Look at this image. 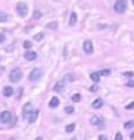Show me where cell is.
<instances>
[{
	"label": "cell",
	"mask_w": 134,
	"mask_h": 140,
	"mask_svg": "<svg viewBox=\"0 0 134 140\" xmlns=\"http://www.w3.org/2000/svg\"><path fill=\"white\" fill-rule=\"evenodd\" d=\"M90 123L92 124V125H100V124H101V120H100V118H99L98 116H93L92 118H91Z\"/></svg>",
	"instance_id": "cell-16"
},
{
	"label": "cell",
	"mask_w": 134,
	"mask_h": 140,
	"mask_svg": "<svg viewBox=\"0 0 134 140\" xmlns=\"http://www.w3.org/2000/svg\"><path fill=\"white\" fill-rule=\"evenodd\" d=\"M23 57H25L27 61H34L36 57H37V54H36L35 52H32V50H29V52H26L25 53Z\"/></svg>",
	"instance_id": "cell-8"
},
{
	"label": "cell",
	"mask_w": 134,
	"mask_h": 140,
	"mask_svg": "<svg viewBox=\"0 0 134 140\" xmlns=\"http://www.w3.org/2000/svg\"><path fill=\"white\" fill-rule=\"evenodd\" d=\"M114 140H123V135H121V133H119V132H118L117 134H115Z\"/></svg>",
	"instance_id": "cell-27"
},
{
	"label": "cell",
	"mask_w": 134,
	"mask_h": 140,
	"mask_svg": "<svg viewBox=\"0 0 134 140\" xmlns=\"http://www.w3.org/2000/svg\"><path fill=\"white\" fill-rule=\"evenodd\" d=\"M110 74H111V70H110V69H104V70H101V71L99 72V75H101V76H109Z\"/></svg>",
	"instance_id": "cell-21"
},
{
	"label": "cell",
	"mask_w": 134,
	"mask_h": 140,
	"mask_svg": "<svg viewBox=\"0 0 134 140\" xmlns=\"http://www.w3.org/2000/svg\"><path fill=\"white\" fill-rule=\"evenodd\" d=\"M30 112H32V105H30V103H27V104L23 105V109H22V114H23L25 119L27 118Z\"/></svg>",
	"instance_id": "cell-9"
},
{
	"label": "cell",
	"mask_w": 134,
	"mask_h": 140,
	"mask_svg": "<svg viewBox=\"0 0 134 140\" xmlns=\"http://www.w3.org/2000/svg\"><path fill=\"white\" fill-rule=\"evenodd\" d=\"M83 48H84V52L86 54H92L93 53V46H92V42L91 41H85L84 44H83Z\"/></svg>",
	"instance_id": "cell-6"
},
{
	"label": "cell",
	"mask_w": 134,
	"mask_h": 140,
	"mask_svg": "<svg viewBox=\"0 0 134 140\" xmlns=\"http://www.w3.org/2000/svg\"><path fill=\"white\" fill-rule=\"evenodd\" d=\"M90 91H92V92H97V91H98V86H97V85H92V86L90 88Z\"/></svg>",
	"instance_id": "cell-28"
},
{
	"label": "cell",
	"mask_w": 134,
	"mask_h": 140,
	"mask_svg": "<svg viewBox=\"0 0 134 140\" xmlns=\"http://www.w3.org/2000/svg\"><path fill=\"white\" fill-rule=\"evenodd\" d=\"M126 85H127V86H129V88H133V86H134V81H128Z\"/></svg>",
	"instance_id": "cell-30"
},
{
	"label": "cell",
	"mask_w": 134,
	"mask_h": 140,
	"mask_svg": "<svg viewBox=\"0 0 134 140\" xmlns=\"http://www.w3.org/2000/svg\"><path fill=\"white\" fill-rule=\"evenodd\" d=\"M71 100L75 103H78L81 100V95L79 93H75V95H72L71 96Z\"/></svg>",
	"instance_id": "cell-17"
},
{
	"label": "cell",
	"mask_w": 134,
	"mask_h": 140,
	"mask_svg": "<svg viewBox=\"0 0 134 140\" xmlns=\"http://www.w3.org/2000/svg\"><path fill=\"white\" fill-rule=\"evenodd\" d=\"M124 127H125L126 130H128V129H132V127H134V121H127V123H125Z\"/></svg>",
	"instance_id": "cell-20"
},
{
	"label": "cell",
	"mask_w": 134,
	"mask_h": 140,
	"mask_svg": "<svg viewBox=\"0 0 134 140\" xmlns=\"http://www.w3.org/2000/svg\"><path fill=\"white\" fill-rule=\"evenodd\" d=\"M43 37H44V33H37L36 35H34V40L35 41H41Z\"/></svg>",
	"instance_id": "cell-19"
},
{
	"label": "cell",
	"mask_w": 134,
	"mask_h": 140,
	"mask_svg": "<svg viewBox=\"0 0 134 140\" xmlns=\"http://www.w3.org/2000/svg\"><path fill=\"white\" fill-rule=\"evenodd\" d=\"M132 109H134V102H132L131 104H128L126 106V110H132Z\"/></svg>",
	"instance_id": "cell-29"
},
{
	"label": "cell",
	"mask_w": 134,
	"mask_h": 140,
	"mask_svg": "<svg viewBox=\"0 0 134 140\" xmlns=\"http://www.w3.org/2000/svg\"><path fill=\"white\" fill-rule=\"evenodd\" d=\"M64 86H65L64 81H58V82L54 85V91H56V92H63Z\"/></svg>",
	"instance_id": "cell-7"
},
{
	"label": "cell",
	"mask_w": 134,
	"mask_h": 140,
	"mask_svg": "<svg viewBox=\"0 0 134 140\" xmlns=\"http://www.w3.org/2000/svg\"><path fill=\"white\" fill-rule=\"evenodd\" d=\"M132 3H133V5H134V0H132Z\"/></svg>",
	"instance_id": "cell-36"
},
{
	"label": "cell",
	"mask_w": 134,
	"mask_h": 140,
	"mask_svg": "<svg viewBox=\"0 0 134 140\" xmlns=\"http://www.w3.org/2000/svg\"><path fill=\"white\" fill-rule=\"evenodd\" d=\"M21 78H22V71L19 68H14L13 70L9 72V80H11V82L17 83V82H19Z\"/></svg>",
	"instance_id": "cell-1"
},
{
	"label": "cell",
	"mask_w": 134,
	"mask_h": 140,
	"mask_svg": "<svg viewBox=\"0 0 134 140\" xmlns=\"http://www.w3.org/2000/svg\"><path fill=\"white\" fill-rule=\"evenodd\" d=\"M12 118V114L9 111H4L0 113V121L1 123H8Z\"/></svg>",
	"instance_id": "cell-5"
},
{
	"label": "cell",
	"mask_w": 134,
	"mask_h": 140,
	"mask_svg": "<svg viewBox=\"0 0 134 140\" xmlns=\"http://www.w3.org/2000/svg\"><path fill=\"white\" fill-rule=\"evenodd\" d=\"M17 12L20 17H26L28 13V6L25 3H19L17 5Z\"/></svg>",
	"instance_id": "cell-3"
},
{
	"label": "cell",
	"mask_w": 134,
	"mask_h": 140,
	"mask_svg": "<svg viewBox=\"0 0 134 140\" xmlns=\"http://www.w3.org/2000/svg\"><path fill=\"white\" fill-rule=\"evenodd\" d=\"M32 46H33V43L30 41H25V43H23V47H25V48H30Z\"/></svg>",
	"instance_id": "cell-26"
},
{
	"label": "cell",
	"mask_w": 134,
	"mask_h": 140,
	"mask_svg": "<svg viewBox=\"0 0 134 140\" xmlns=\"http://www.w3.org/2000/svg\"><path fill=\"white\" fill-rule=\"evenodd\" d=\"M37 114H38V111H32L27 117L28 121H29V123H34V121L37 119Z\"/></svg>",
	"instance_id": "cell-10"
},
{
	"label": "cell",
	"mask_w": 134,
	"mask_h": 140,
	"mask_svg": "<svg viewBox=\"0 0 134 140\" xmlns=\"http://www.w3.org/2000/svg\"><path fill=\"white\" fill-rule=\"evenodd\" d=\"M34 19H40V18L42 17V14H41V12L40 11H34Z\"/></svg>",
	"instance_id": "cell-23"
},
{
	"label": "cell",
	"mask_w": 134,
	"mask_h": 140,
	"mask_svg": "<svg viewBox=\"0 0 134 140\" xmlns=\"http://www.w3.org/2000/svg\"><path fill=\"white\" fill-rule=\"evenodd\" d=\"M99 140H107V138L105 137V135H100V137H99Z\"/></svg>",
	"instance_id": "cell-33"
},
{
	"label": "cell",
	"mask_w": 134,
	"mask_h": 140,
	"mask_svg": "<svg viewBox=\"0 0 134 140\" xmlns=\"http://www.w3.org/2000/svg\"><path fill=\"white\" fill-rule=\"evenodd\" d=\"M90 78L95 83H98L99 81H100V75L98 74V72H92V74L90 75Z\"/></svg>",
	"instance_id": "cell-15"
},
{
	"label": "cell",
	"mask_w": 134,
	"mask_h": 140,
	"mask_svg": "<svg viewBox=\"0 0 134 140\" xmlns=\"http://www.w3.org/2000/svg\"><path fill=\"white\" fill-rule=\"evenodd\" d=\"M124 75H125V76H133V72H124Z\"/></svg>",
	"instance_id": "cell-32"
},
{
	"label": "cell",
	"mask_w": 134,
	"mask_h": 140,
	"mask_svg": "<svg viewBox=\"0 0 134 140\" xmlns=\"http://www.w3.org/2000/svg\"><path fill=\"white\" fill-rule=\"evenodd\" d=\"M77 22V14L72 12L71 15H70V20H69V25L70 26H75Z\"/></svg>",
	"instance_id": "cell-14"
},
{
	"label": "cell",
	"mask_w": 134,
	"mask_h": 140,
	"mask_svg": "<svg viewBox=\"0 0 134 140\" xmlns=\"http://www.w3.org/2000/svg\"><path fill=\"white\" fill-rule=\"evenodd\" d=\"M113 7H114V11L117 13L123 14L126 11V8H127V1L126 0H118V1H115Z\"/></svg>",
	"instance_id": "cell-2"
},
{
	"label": "cell",
	"mask_w": 134,
	"mask_h": 140,
	"mask_svg": "<svg viewBox=\"0 0 134 140\" xmlns=\"http://www.w3.org/2000/svg\"><path fill=\"white\" fill-rule=\"evenodd\" d=\"M5 41V35L4 34H0V43H3Z\"/></svg>",
	"instance_id": "cell-31"
},
{
	"label": "cell",
	"mask_w": 134,
	"mask_h": 140,
	"mask_svg": "<svg viewBox=\"0 0 134 140\" xmlns=\"http://www.w3.org/2000/svg\"><path fill=\"white\" fill-rule=\"evenodd\" d=\"M35 140H42V138H41V137H38V138H36Z\"/></svg>",
	"instance_id": "cell-34"
},
{
	"label": "cell",
	"mask_w": 134,
	"mask_h": 140,
	"mask_svg": "<svg viewBox=\"0 0 134 140\" xmlns=\"http://www.w3.org/2000/svg\"><path fill=\"white\" fill-rule=\"evenodd\" d=\"M131 138H132V139H134V133H132V134H131Z\"/></svg>",
	"instance_id": "cell-35"
},
{
	"label": "cell",
	"mask_w": 134,
	"mask_h": 140,
	"mask_svg": "<svg viewBox=\"0 0 134 140\" xmlns=\"http://www.w3.org/2000/svg\"><path fill=\"white\" fill-rule=\"evenodd\" d=\"M3 93H4V96L5 97H9V96L13 95V89H12L11 86H6V88H4Z\"/></svg>",
	"instance_id": "cell-13"
},
{
	"label": "cell",
	"mask_w": 134,
	"mask_h": 140,
	"mask_svg": "<svg viewBox=\"0 0 134 140\" xmlns=\"http://www.w3.org/2000/svg\"><path fill=\"white\" fill-rule=\"evenodd\" d=\"M48 27L51 28V29H56V28H57V23H56V22H50L49 25H48Z\"/></svg>",
	"instance_id": "cell-25"
},
{
	"label": "cell",
	"mask_w": 134,
	"mask_h": 140,
	"mask_svg": "<svg viewBox=\"0 0 134 140\" xmlns=\"http://www.w3.org/2000/svg\"><path fill=\"white\" fill-rule=\"evenodd\" d=\"M7 19H8L7 14H5V13H0V22H5V21H7Z\"/></svg>",
	"instance_id": "cell-22"
},
{
	"label": "cell",
	"mask_w": 134,
	"mask_h": 140,
	"mask_svg": "<svg viewBox=\"0 0 134 140\" xmlns=\"http://www.w3.org/2000/svg\"><path fill=\"white\" fill-rule=\"evenodd\" d=\"M42 75H43V72H42L41 69H33V70L30 71V74H29V81L40 80V78L42 77Z\"/></svg>",
	"instance_id": "cell-4"
},
{
	"label": "cell",
	"mask_w": 134,
	"mask_h": 140,
	"mask_svg": "<svg viewBox=\"0 0 134 140\" xmlns=\"http://www.w3.org/2000/svg\"><path fill=\"white\" fill-rule=\"evenodd\" d=\"M103 106V99L101 98H97L95 102L92 103V107L93 109H99V107Z\"/></svg>",
	"instance_id": "cell-12"
},
{
	"label": "cell",
	"mask_w": 134,
	"mask_h": 140,
	"mask_svg": "<svg viewBox=\"0 0 134 140\" xmlns=\"http://www.w3.org/2000/svg\"><path fill=\"white\" fill-rule=\"evenodd\" d=\"M75 126H76L75 124H69V125H66V127H65V131L68 132V133H71V132L75 130Z\"/></svg>",
	"instance_id": "cell-18"
},
{
	"label": "cell",
	"mask_w": 134,
	"mask_h": 140,
	"mask_svg": "<svg viewBox=\"0 0 134 140\" xmlns=\"http://www.w3.org/2000/svg\"><path fill=\"white\" fill-rule=\"evenodd\" d=\"M74 140H76V138H75V139H74Z\"/></svg>",
	"instance_id": "cell-37"
},
{
	"label": "cell",
	"mask_w": 134,
	"mask_h": 140,
	"mask_svg": "<svg viewBox=\"0 0 134 140\" xmlns=\"http://www.w3.org/2000/svg\"><path fill=\"white\" fill-rule=\"evenodd\" d=\"M58 104H60V100H58L57 97H54V98H51V100L49 102V107H51V109H54V107H57Z\"/></svg>",
	"instance_id": "cell-11"
},
{
	"label": "cell",
	"mask_w": 134,
	"mask_h": 140,
	"mask_svg": "<svg viewBox=\"0 0 134 140\" xmlns=\"http://www.w3.org/2000/svg\"><path fill=\"white\" fill-rule=\"evenodd\" d=\"M64 110H65V112H66V113H69V114H70V113H74L75 109H74L72 106H66L65 109H64Z\"/></svg>",
	"instance_id": "cell-24"
}]
</instances>
